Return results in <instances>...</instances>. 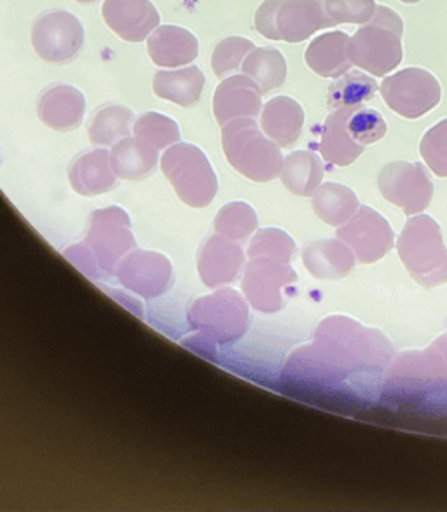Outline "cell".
I'll return each instance as SVG.
<instances>
[{"label":"cell","instance_id":"cell-1","mask_svg":"<svg viewBox=\"0 0 447 512\" xmlns=\"http://www.w3.org/2000/svg\"><path fill=\"white\" fill-rule=\"evenodd\" d=\"M133 249L130 215L121 207H109L90 215L83 242L69 247L63 256L90 278H109Z\"/></svg>","mask_w":447,"mask_h":512},{"label":"cell","instance_id":"cell-2","mask_svg":"<svg viewBox=\"0 0 447 512\" xmlns=\"http://www.w3.org/2000/svg\"><path fill=\"white\" fill-rule=\"evenodd\" d=\"M404 21L388 6H378L369 23L358 28L348 41V56L355 67L371 76L383 77L399 67Z\"/></svg>","mask_w":447,"mask_h":512},{"label":"cell","instance_id":"cell-3","mask_svg":"<svg viewBox=\"0 0 447 512\" xmlns=\"http://www.w3.org/2000/svg\"><path fill=\"white\" fill-rule=\"evenodd\" d=\"M222 149L229 165L254 182H269L282 172L280 146L262 132L254 118L234 119L222 126Z\"/></svg>","mask_w":447,"mask_h":512},{"label":"cell","instance_id":"cell-4","mask_svg":"<svg viewBox=\"0 0 447 512\" xmlns=\"http://www.w3.org/2000/svg\"><path fill=\"white\" fill-rule=\"evenodd\" d=\"M331 27L324 0H264L255 13V30L271 41L297 44Z\"/></svg>","mask_w":447,"mask_h":512},{"label":"cell","instance_id":"cell-5","mask_svg":"<svg viewBox=\"0 0 447 512\" xmlns=\"http://www.w3.org/2000/svg\"><path fill=\"white\" fill-rule=\"evenodd\" d=\"M161 170L186 205L205 208L214 201L219 180L207 154L193 144H173L161 158Z\"/></svg>","mask_w":447,"mask_h":512},{"label":"cell","instance_id":"cell-6","mask_svg":"<svg viewBox=\"0 0 447 512\" xmlns=\"http://www.w3.org/2000/svg\"><path fill=\"white\" fill-rule=\"evenodd\" d=\"M248 306L240 292L219 289L194 301L187 310V322L193 329L221 345L240 340L248 329Z\"/></svg>","mask_w":447,"mask_h":512},{"label":"cell","instance_id":"cell-7","mask_svg":"<svg viewBox=\"0 0 447 512\" xmlns=\"http://www.w3.org/2000/svg\"><path fill=\"white\" fill-rule=\"evenodd\" d=\"M379 91L385 104L407 119L425 116L439 105L442 97L437 77L420 67H409L385 77Z\"/></svg>","mask_w":447,"mask_h":512},{"label":"cell","instance_id":"cell-8","mask_svg":"<svg viewBox=\"0 0 447 512\" xmlns=\"http://www.w3.org/2000/svg\"><path fill=\"white\" fill-rule=\"evenodd\" d=\"M83 44V23L67 11L41 14L32 27V46L44 62H70L79 55Z\"/></svg>","mask_w":447,"mask_h":512},{"label":"cell","instance_id":"cell-9","mask_svg":"<svg viewBox=\"0 0 447 512\" xmlns=\"http://www.w3.org/2000/svg\"><path fill=\"white\" fill-rule=\"evenodd\" d=\"M116 277L124 289L154 299L165 294L172 284V263L159 252L133 249L117 264Z\"/></svg>","mask_w":447,"mask_h":512},{"label":"cell","instance_id":"cell-10","mask_svg":"<svg viewBox=\"0 0 447 512\" xmlns=\"http://www.w3.org/2000/svg\"><path fill=\"white\" fill-rule=\"evenodd\" d=\"M289 261L280 257L261 256L250 257V263L245 268L241 280V289L247 296L248 303L261 312H276L282 308L283 285L289 284L296 278V273L285 266Z\"/></svg>","mask_w":447,"mask_h":512},{"label":"cell","instance_id":"cell-11","mask_svg":"<svg viewBox=\"0 0 447 512\" xmlns=\"http://www.w3.org/2000/svg\"><path fill=\"white\" fill-rule=\"evenodd\" d=\"M379 189L386 200L399 205L406 214L421 212L434 193L425 168L418 163H393L379 175Z\"/></svg>","mask_w":447,"mask_h":512},{"label":"cell","instance_id":"cell-12","mask_svg":"<svg viewBox=\"0 0 447 512\" xmlns=\"http://www.w3.org/2000/svg\"><path fill=\"white\" fill-rule=\"evenodd\" d=\"M102 16L112 32L128 42L145 41L159 27L151 0H105Z\"/></svg>","mask_w":447,"mask_h":512},{"label":"cell","instance_id":"cell-13","mask_svg":"<svg viewBox=\"0 0 447 512\" xmlns=\"http://www.w3.org/2000/svg\"><path fill=\"white\" fill-rule=\"evenodd\" d=\"M243 259L245 254L234 240L222 235L210 236L198 250L201 282L210 289L233 284L240 275Z\"/></svg>","mask_w":447,"mask_h":512},{"label":"cell","instance_id":"cell-14","mask_svg":"<svg viewBox=\"0 0 447 512\" xmlns=\"http://www.w3.org/2000/svg\"><path fill=\"white\" fill-rule=\"evenodd\" d=\"M262 93L254 79L231 76L224 79L214 93V116L224 126L234 119L257 118L262 111Z\"/></svg>","mask_w":447,"mask_h":512},{"label":"cell","instance_id":"cell-15","mask_svg":"<svg viewBox=\"0 0 447 512\" xmlns=\"http://www.w3.org/2000/svg\"><path fill=\"white\" fill-rule=\"evenodd\" d=\"M86 100L81 91L69 84H55L42 91L37 116L56 132H69L83 123Z\"/></svg>","mask_w":447,"mask_h":512},{"label":"cell","instance_id":"cell-16","mask_svg":"<svg viewBox=\"0 0 447 512\" xmlns=\"http://www.w3.org/2000/svg\"><path fill=\"white\" fill-rule=\"evenodd\" d=\"M69 182L81 196H98L109 193L117 184L112 170L111 153L95 149L76 156L69 167Z\"/></svg>","mask_w":447,"mask_h":512},{"label":"cell","instance_id":"cell-17","mask_svg":"<svg viewBox=\"0 0 447 512\" xmlns=\"http://www.w3.org/2000/svg\"><path fill=\"white\" fill-rule=\"evenodd\" d=\"M198 39L193 32L175 25H163L147 39V51L158 67H184L198 56Z\"/></svg>","mask_w":447,"mask_h":512},{"label":"cell","instance_id":"cell-18","mask_svg":"<svg viewBox=\"0 0 447 512\" xmlns=\"http://www.w3.org/2000/svg\"><path fill=\"white\" fill-rule=\"evenodd\" d=\"M303 125V107L294 98L276 97L262 107V132L280 147L294 146L301 137Z\"/></svg>","mask_w":447,"mask_h":512},{"label":"cell","instance_id":"cell-19","mask_svg":"<svg viewBox=\"0 0 447 512\" xmlns=\"http://www.w3.org/2000/svg\"><path fill=\"white\" fill-rule=\"evenodd\" d=\"M348 41L350 37L344 32L318 35L304 53L306 65L320 77L337 79L344 76L353 65L348 56Z\"/></svg>","mask_w":447,"mask_h":512},{"label":"cell","instance_id":"cell-20","mask_svg":"<svg viewBox=\"0 0 447 512\" xmlns=\"http://www.w3.org/2000/svg\"><path fill=\"white\" fill-rule=\"evenodd\" d=\"M158 163V149L138 137H126L112 146L111 165L117 179H145L156 170Z\"/></svg>","mask_w":447,"mask_h":512},{"label":"cell","instance_id":"cell-21","mask_svg":"<svg viewBox=\"0 0 447 512\" xmlns=\"http://www.w3.org/2000/svg\"><path fill=\"white\" fill-rule=\"evenodd\" d=\"M205 76L198 67L179 70H159L152 81L154 93L163 100L180 107H191L200 102L205 88Z\"/></svg>","mask_w":447,"mask_h":512},{"label":"cell","instance_id":"cell-22","mask_svg":"<svg viewBox=\"0 0 447 512\" xmlns=\"http://www.w3.org/2000/svg\"><path fill=\"white\" fill-rule=\"evenodd\" d=\"M351 109L355 107L332 112L325 121L324 135L320 142V151L325 160L336 163L339 167H348L364 151V146L351 139L346 130V119L350 116Z\"/></svg>","mask_w":447,"mask_h":512},{"label":"cell","instance_id":"cell-23","mask_svg":"<svg viewBox=\"0 0 447 512\" xmlns=\"http://www.w3.org/2000/svg\"><path fill=\"white\" fill-rule=\"evenodd\" d=\"M245 76L259 84L262 93L280 88L287 79L285 56L276 48H254L241 63Z\"/></svg>","mask_w":447,"mask_h":512},{"label":"cell","instance_id":"cell-24","mask_svg":"<svg viewBox=\"0 0 447 512\" xmlns=\"http://www.w3.org/2000/svg\"><path fill=\"white\" fill-rule=\"evenodd\" d=\"M322 177H324L322 163L315 154L308 151L289 154L287 160L283 161L282 172H280L283 186L297 196H310L315 193L322 182Z\"/></svg>","mask_w":447,"mask_h":512},{"label":"cell","instance_id":"cell-25","mask_svg":"<svg viewBox=\"0 0 447 512\" xmlns=\"http://www.w3.org/2000/svg\"><path fill=\"white\" fill-rule=\"evenodd\" d=\"M133 112L123 105H104L90 119L88 135L95 146H114L130 137Z\"/></svg>","mask_w":447,"mask_h":512},{"label":"cell","instance_id":"cell-26","mask_svg":"<svg viewBox=\"0 0 447 512\" xmlns=\"http://www.w3.org/2000/svg\"><path fill=\"white\" fill-rule=\"evenodd\" d=\"M378 90L374 77L358 70H348L344 76L337 77L336 83L329 88V107L332 111L346 107H360L369 102Z\"/></svg>","mask_w":447,"mask_h":512},{"label":"cell","instance_id":"cell-27","mask_svg":"<svg viewBox=\"0 0 447 512\" xmlns=\"http://www.w3.org/2000/svg\"><path fill=\"white\" fill-rule=\"evenodd\" d=\"M357 207V196L341 184H325L318 189L313 198V208L318 217H322L329 224L343 222Z\"/></svg>","mask_w":447,"mask_h":512},{"label":"cell","instance_id":"cell-28","mask_svg":"<svg viewBox=\"0 0 447 512\" xmlns=\"http://www.w3.org/2000/svg\"><path fill=\"white\" fill-rule=\"evenodd\" d=\"M257 228L254 208L243 201H233L215 215L214 229L217 235L226 236L234 242H245Z\"/></svg>","mask_w":447,"mask_h":512},{"label":"cell","instance_id":"cell-29","mask_svg":"<svg viewBox=\"0 0 447 512\" xmlns=\"http://www.w3.org/2000/svg\"><path fill=\"white\" fill-rule=\"evenodd\" d=\"M133 132H135V137L149 142L158 151L173 146L180 140V128L177 121H173L165 114H158V112L142 114L135 121Z\"/></svg>","mask_w":447,"mask_h":512},{"label":"cell","instance_id":"cell-30","mask_svg":"<svg viewBox=\"0 0 447 512\" xmlns=\"http://www.w3.org/2000/svg\"><path fill=\"white\" fill-rule=\"evenodd\" d=\"M346 130L351 139L360 146L374 144L386 135L385 118L374 109L355 107L351 109L350 116L346 119Z\"/></svg>","mask_w":447,"mask_h":512},{"label":"cell","instance_id":"cell-31","mask_svg":"<svg viewBox=\"0 0 447 512\" xmlns=\"http://www.w3.org/2000/svg\"><path fill=\"white\" fill-rule=\"evenodd\" d=\"M254 42L245 37H227L219 42L212 55V70L217 77H224L229 72L241 69V63L254 49Z\"/></svg>","mask_w":447,"mask_h":512},{"label":"cell","instance_id":"cell-32","mask_svg":"<svg viewBox=\"0 0 447 512\" xmlns=\"http://www.w3.org/2000/svg\"><path fill=\"white\" fill-rule=\"evenodd\" d=\"M324 7L334 25H365L378 9L374 0H324Z\"/></svg>","mask_w":447,"mask_h":512},{"label":"cell","instance_id":"cell-33","mask_svg":"<svg viewBox=\"0 0 447 512\" xmlns=\"http://www.w3.org/2000/svg\"><path fill=\"white\" fill-rule=\"evenodd\" d=\"M421 154L437 175L447 177V119L428 130L421 140Z\"/></svg>","mask_w":447,"mask_h":512},{"label":"cell","instance_id":"cell-34","mask_svg":"<svg viewBox=\"0 0 447 512\" xmlns=\"http://www.w3.org/2000/svg\"><path fill=\"white\" fill-rule=\"evenodd\" d=\"M292 250H294V243L283 231L271 228L261 229L250 242L248 257L266 254V256L280 257L283 261H289Z\"/></svg>","mask_w":447,"mask_h":512},{"label":"cell","instance_id":"cell-35","mask_svg":"<svg viewBox=\"0 0 447 512\" xmlns=\"http://www.w3.org/2000/svg\"><path fill=\"white\" fill-rule=\"evenodd\" d=\"M402 4H418V2H421V0H400Z\"/></svg>","mask_w":447,"mask_h":512},{"label":"cell","instance_id":"cell-36","mask_svg":"<svg viewBox=\"0 0 447 512\" xmlns=\"http://www.w3.org/2000/svg\"><path fill=\"white\" fill-rule=\"evenodd\" d=\"M76 2H81V4H90V2H97V0H76Z\"/></svg>","mask_w":447,"mask_h":512}]
</instances>
